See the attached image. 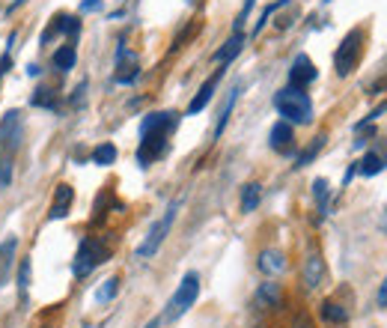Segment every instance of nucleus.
<instances>
[{
	"label": "nucleus",
	"mask_w": 387,
	"mask_h": 328,
	"mask_svg": "<svg viewBox=\"0 0 387 328\" xmlns=\"http://www.w3.org/2000/svg\"><path fill=\"white\" fill-rule=\"evenodd\" d=\"M384 111H387V102H384V105H378V108H376L373 113H369V117H366V120H378V117H381V113H384Z\"/></svg>",
	"instance_id": "c9c22d12"
},
{
	"label": "nucleus",
	"mask_w": 387,
	"mask_h": 328,
	"mask_svg": "<svg viewBox=\"0 0 387 328\" xmlns=\"http://www.w3.org/2000/svg\"><path fill=\"white\" fill-rule=\"evenodd\" d=\"M274 108L277 113L292 123V125H310L313 123V102L307 90H295V87H283L274 93Z\"/></svg>",
	"instance_id": "f03ea898"
},
{
	"label": "nucleus",
	"mask_w": 387,
	"mask_h": 328,
	"mask_svg": "<svg viewBox=\"0 0 387 328\" xmlns=\"http://www.w3.org/2000/svg\"><path fill=\"white\" fill-rule=\"evenodd\" d=\"M75 63H78V51H75V45H60L57 51H54V69L57 72H69L75 69Z\"/></svg>",
	"instance_id": "4be33fe9"
},
{
	"label": "nucleus",
	"mask_w": 387,
	"mask_h": 328,
	"mask_svg": "<svg viewBox=\"0 0 387 328\" xmlns=\"http://www.w3.org/2000/svg\"><path fill=\"white\" fill-rule=\"evenodd\" d=\"M361 51H363V30H349L346 39L340 42V48H336L334 54V69L340 78H349L351 69L358 66L361 60Z\"/></svg>",
	"instance_id": "39448f33"
},
{
	"label": "nucleus",
	"mask_w": 387,
	"mask_h": 328,
	"mask_svg": "<svg viewBox=\"0 0 387 328\" xmlns=\"http://www.w3.org/2000/svg\"><path fill=\"white\" fill-rule=\"evenodd\" d=\"M319 314H322V319H325V322H331V325H343V322H349V310H346L343 304L331 302V299H325V302H322V307H319Z\"/></svg>",
	"instance_id": "412c9836"
},
{
	"label": "nucleus",
	"mask_w": 387,
	"mask_h": 328,
	"mask_svg": "<svg viewBox=\"0 0 387 328\" xmlns=\"http://www.w3.org/2000/svg\"><path fill=\"white\" fill-rule=\"evenodd\" d=\"M322 146H325V135H319V138H313V143L307 146V150H304V153H301V155H298V161H295V168H304V164H310V161L316 158V153H319V150H322Z\"/></svg>",
	"instance_id": "bb28decb"
},
{
	"label": "nucleus",
	"mask_w": 387,
	"mask_h": 328,
	"mask_svg": "<svg viewBox=\"0 0 387 328\" xmlns=\"http://www.w3.org/2000/svg\"><path fill=\"white\" fill-rule=\"evenodd\" d=\"M9 185H12V155L0 153V188H9Z\"/></svg>",
	"instance_id": "cd10ccee"
},
{
	"label": "nucleus",
	"mask_w": 387,
	"mask_h": 328,
	"mask_svg": "<svg viewBox=\"0 0 387 328\" xmlns=\"http://www.w3.org/2000/svg\"><path fill=\"white\" fill-rule=\"evenodd\" d=\"M239 96H242V84H235V87L229 90V96H227L224 108H221V117H217V125H215V138L224 135V128H227V123H229V113H232L235 102H239Z\"/></svg>",
	"instance_id": "aec40b11"
},
{
	"label": "nucleus",
	"mask_w": 387,
	"mask_h": 328,
	"mask_svg": "<svg viewBox=\"0 0 387 328\" xmlns=\"http://www.w3.org/2000/svg\"><path fill=\"white\" fill-rule=\"evenodd\" d=\"M72 203H75V191H72V185H57V191H54V203H51V209H48V221H60V218H66V215H69V209H72Z\"/></svg>",
	"instance_id": "4468645a"
},
{
	"label": "nucleus",
	"mask_w": 387,
	"mask_h": 328,
	"mask_svg": "<svg viewBox=\"0 0 387 328\" xmlns=\"http://www.w3.org/2000/svg\"><path fill=\"white\" fill-rule=\"evenodd\" d=\"M313 194H316L319 209H322V215H325V212H328V194H331V188H328L325 179H316V183H313Z\"/></svg>",
	"instance_id": "c85d7f7f"
},
{
	"label": "nucleus",
	"mask_w": 387,
	"mask_h": 328,
	"mask_svg": "<svg viewBox=\"0 0 387 328\" xmlns=\"http://www.w3.org/2000/svg\"><path fill=\"white\" fill-rule=\"evenodd\" d=\"M0 78H4V69H0Z\"/></svg>",
	"instance_id": "4c0bfd02"
},
{
	"label": "nucleus",
	"mask_w": 387,
	"mask_h": 328,
	"mask_svg": "<svg viewBox=\"0 0 387 328\" xmlns=\"http://www.w3.org/2000/svg\"><path fill=\"white\" fill-rule=\"evenodd\" d=\"M96 9H102V0H83L81 4V12H96Z\"/></svg>",
	"instance_id": "473e14b6"
},
{
	"label": "nucleus",
	"mask_w": 387,
	"mask_h": 328,
	"mask_svg": "<svg viewBox=\"0 0 387 328\" xmlns=\"http://www.w3.org/2000/svg\"><path fill=\"white\" fill-rule=\"evenodd\" d=\"M384 90H387V75L378 78V81H373V87H369V96H378V93H384Z\"/></svg>",
	"instance_id": "2f4dec72"
},
{
	"label": "nucleus",
	"mask_w": 387,
	"mask_h": 328,
	"mask_svg": "<svg viewBox=\"0 0 387 328\" xmlns=\"http://www.w3.org/2000/svg\"><path fill=\"white\" fill-rule=\"evenodd\" d=\"M301 281H304V289H307V292H313V289L322 287V281H325V260H322V254H319V251H310V254H307L304 269H301Z\"/></svg>",
	"instance_id": "9d476101"
},
{
	"label": "nucleus",
	"mask_w": 387,
	"mask_h": 328,
	"mask_svg": "<svg viewBox=\"0 0 387 328\" xmlns=\"http://www.w3.org/2000/svg\"><path fill=\"white\" fill-rule=\"evenodd\" d=\"M378 307H387V277H384V284L378 287Z\"/></svg>",
	"instance_id": "f704fd0d"
},
{
	"label": "nucleus",
	"mask_w": 387,
	"mask_h": 328,
	"mask_svg": "<svg viewBox=\"0 0 387 328\" xmlns=\"http://www.w3.org/2000/svg\"><path fill=\"white\" fill-rule=\"evenodd\" d=\"M257 266H259L262 275L274 277V275H280V272L286 269V254L277 251V248H265V251L257 257Z\"/></svg>",
	"instance_id": "dca6fc26"
},
{
	"label": "nucleus",
	"mask_w": 387,
	"mask_h": 328,
	"mask_svg": "<svg viewBox=\"0 0 387 328\" xmlns=\"http://www.w3.org/2000/svg\"><path fill=\"white\" fill-rule=\"evenodd\" d=\"M15 248H19V239H15V236H9L6 242H0V287H4L9 281V275H12Z\"/></svg>",
	"instance_id": "a211bd4d"
},
{
	"label": "nucleus",
	"mask_w": 387,
	"mask_h": 328,
	"mask_svg": "<svg viewBox=\"0 0 387 328\" xmlns=\"http://www.w3.org/2000/svg\"><path fill=\"white\" fill-rule=\"evenodd\" d=\"M30 105L33 108H45V111H57V93L51 90V87H39L36 93L30 96Z\"/></svg>",
	"instance_id": "5701e85b"
},
{
	"label": "nucleus",
	"mask_w": 387,
	"mask_h": 328,
	"mask_svg": "<svg viewBox=\"0 0 387 328\" xmlns=\"http://www.w3.org/2000/svg\"><path fill=\"white\" fill-rule=\"evenodd\" d=\"M292 328H313V322H310V317H307V314H298V317H295V322H292Z\"/></svg>",
	"instance_id": "72a5a7b5"
},
{
	"label": "nucleus",
	"mask_w": 387,
	"mask_h": 328,
	"mask_svg": "<svg viewBox=\"0 0 387 328\" xmlns=\"http://www.w3.org/2000/svg\"><path fill=\"white\" fill-rule=\"evenodd\" d=\"M268 143H272V150L280 153V155H289L295 150V131H292V123H274L272 128V135H268Z\"/></svg>",
	"instance_id": "f8f14e48"
},
{
	"label": "nucleus",
	"mask_w": 387,
	"mask_h": 328,
	"mask_svg": "<svg viewBox=\"0 0 387 328\" xmlns=\"http://www.w3.org/2000/svg\"><path fill=\"white\" fill-rule=\"evenodd\" d=\"M116 292H120V277H110V281H105L102 287H98L96 302H98V304H105V302L116 299Z\"/></svg>",
	"instance_id": "a878e982"
},
{
	"label": "nucleus",
	"mask_w": 387,
	"mask_h": 328,
	"mask_svg": "<svg viewBox=\"0 0 387 328\" xmlns=\"http://www.w3.org/2000/svg\"><path fill=\"white\" fill-rule=\"evenodd\" d=\"M316 66H313V60L307 57V54H298L295 60H292V69H289V87H295V90H307L313 81H316Z\"/></svg>",
	"instance_id": "0eeeda50"
},
{
	"label": "nucleus",
	"mask_w": 387,
	"mask_h": 328,
	"mask_svg": "<svg viewBox=\"0 0 387 328\" xmlns=\"http://www.w3.org/2000/svg\"><path fill=\"white\" fill-rule=\"evenodd\" d=\"M167 153V135H140V146H138V164L149 168L155 158H161Z\"/></svg>",
	"instance_id": "1a4fd4ad"
},
{
	"label": "nucleus",
	"mask_w": 387,
	"mask_h": 328,
	"mask_svg": "<svg viewBox=\"0 0 387 328\" xmlns=\"http://www.w3.org/2000/svg\"><path fill=\"white\" fill-rule=\"evenodd\" d=\"M87 96V81H81L78 84V90H75V96H72V108H81V98Z\"/></svg>",
	"instance_id": "7c9ffc66"
},
{
	"label": "nucleus",
	"mask_w": 387,
	"mask_h": 328,
	"mask_svg": "<svg viewBox=\"0 0 387 328\" xmlns=\"http://www.w3.org/2000/svg\"><path fill=\"white\" fill-rule=\"evenodd\" d=\"M221 78H224V69H217V72H215V75L206 81V84L197 90V96L191 98V105H188V113H191V117H194V113H200V111H203V108L212 102V96H215L217 84H221Z\"/></svg>",
	"instance_id": "2eb2a0df"
},
{
	"label": "nucleus",
	"mask_w": 387,
	"mask_h": 328,
	"mask_svg": "<svg viewBox=\"0 0 387 328\" xmlns=\"http://www.w3.org/2000/svg\"><path fill=\"white\" fill-rule=\"evenodd\" d=\"M15 281H19V292H21V299H24L27 287H30V260L27 257L19 262V277H15Z\"/></svg>",
	"instance_id": "c756f323"
},
{
	"label": "nucleus",
	"mask_w": 387,
	"mask_h": 328,
	"mask_svg": "<svg viewBox=\"0 0 387 328\" xmlns=\"http://www.w3.org/2000/svg\"><path fill=\"white\" fill-rule=\"evenodd\" d=\"M197 295H200V275L197 272H188L182 277V284H179V289L173 292V299L167 302V310L158 317V319H153L146 328H161V325H170V322H176L179 317H185L188 310L194 307V302H197Z\"/></svg>",
	"instance_id": "f257e3e1"
},
{
	"label": "nucleus",
	"mask_w": 387,
	"mask_h": 328,
	"mask_svg": "<svg viewBox=\"0 0 387 328\" xmlns=\"http://www.w3.org/2000/svg\"><path fill=\"white\" fill-rule=\"evenodd\" d=\"M280 304H283V289H280V284H274V281L259 284V289H257V295H254V307H257V310H277Z\"/></svg>",
	"instance_id": "ddd939ff"
},
{
	"label": "nucleus",
	"mask_w": 387,
	"mask_h": 328,
	"mask_svg": "<svg viewBox=\"0 0 387 328\" xmlns=\"http://www.w3.org/2000/svg\"><path fill=\"white\" fill-rule=\"evenodd\" d=\"M179 206H182V200H173L170 206L164 209V215L149 227V233H146V239L138 245V260H149V257H155L158 254V248L164 245V239H167V233H170V227H173V221H176V212H179Z\"/></svg>",
	"instance_id": "7ed1b4c3"
},
{
	"label": "nucleus",
	"mask_w": 387,
	"mask_h": 328,
	"mask_svg": "<svg viewBox=\"0 0 387 328\" xmlns=\"http://www.w3.org/2000/svg\"><path fill=\"white\" fill-rule=\"evenodd\" d=\"M45 328H48V325H45Z\"/></svg>",
	"instance_id": "58836bf2"
},
{
	"label": "nucleus",
	"mask_w": 387,
	"mask_h": 328,
	"mask_svg": "<svg viewBox=\"0 0 387 328\" xmlns=\"http://www.w3.org/2000/svg\"><path fill=\"white\" fill-rule=\"evenodd\" d=\"M140 75V63L134 57L125 45H120V51H116V72H113V81L116 84H131V81H138Z\"/></svg>",
	"instance_id": "6e6552de"
},
{
	"label": "nucleus",
	"mask_w": 387,
	"mask_h": 328,
	"mask_svg": "<svg viewBox=\"0 0 387 328\" xmlns=\"http://www.w3.org/2000/svg\"><path fill=\"white\" fill-rule=\"evenodd\" d=\"M242 48H244V33H232V36L224 42V48H217L215 51V63H221V66H227V63H232L235 57L242 54Z\"/></svg>",
	"instance_id": "f3484780"
},
{
	"label": "nucleus",
	"mask_w": 387,
	"mask_h": 328,
	"mask_svg": "<svg viewBox=\"0 0 387 328\" xmlns=\"http://www.w3.org/2000/svg\"><path fill=\"white\" fill-rule=\"evenodd\" d=\"M24 138V120L19 111H9L4 120H0V150H15Z\"/></svg>",
	"instance_id": "423d86ee"
},
{
	"label": "nucleus",
	"mask_w": 387,
	"mask_h": 328,
	"mask_svg": "<svg viewBox=\"0 0 387 328\" xmlns=\"http://www.w3.org/2000/svg\"><path fill=\"white\" fill-rule=\"evenodd\" d=\"M179 117L173 111H161V113H149V117H143L140 123V135H170V131L176 128Z\"/></svg>",
	"instance_id": "9b49d317"
},
{
	"label": "nucleus",
	"mask_w": 387,
	"mask_h": 328,
	"mask_svg": "<svg viewBox=\"0 0 387 328\" xmlns=\"http://www.w3.org/2000/svg\"><path fill=\"white\" fill-rule=\"evenodd\" d=\"M39 72H42V69H39V66H36V63H30V66H27V75H33V78H36Z\"/></svg>",
	"instance_id": "e433bc0d"
},
{
	"label": "nucleus",
	"mask_w": 387,
	"mask_h": 328,
	"mask_svg": "<svg viewBox=\"0 0 387 328\" xmlns=\"http://www.w3.org/2000/svg\"><path fill=\"white\" fill-rule=\"evenodd\" d=\"M262 200V185L259 183H247L242 191V212H254Z\"/></svg>",
	"instance_id": "b1692460"
},
{
	"label": "nucleus",
	"mask_w": 387,
	"mask_h": 328,
	"mask_svg": "<svg viewBox=\"0 0 387 328\" xmlns=\"http://www.w3.org/2000/svg\"><path fill=\"white\" fill-rule=\"evenodd\" d=\"M116 161V146L113 143H98L93 150V164H98V168H108V164Z\"/></svg>",
	"instance_id": "393cba45"
},
{
	"label": "nucleus",
	"mask_w": 387,
	"mask_h": 328,
	"mask_svg": "<svg viewBox=\"0 0 387 328\" xmlns=\"http://www.w3.org/2000/svg\"><path fill=\"white\" fill-rule=\"evenodd\" d=\"M110 257L108 245L96 236H87L81 245H78V254H75V262H72V275L75 277H87L93 269H98L102 262Z\"/></svg>",
	"instance_id": "20e7f679"
},
{
	"label": "nucleus",
	"mask_w": 387,
	"mask_h": 328,
	"mask_svg": "<svg viewBox=\"0 0 387 328\" xmlns=\"http://www.w3.org/2000/svg\"><path fill=\"white\" fill-rule=\"evenodd\" d=\"M384 164H387V155H381L378 150H369V153L358 161V173H363V176H376V173L384 170Z\"/></svg>",
	"instance_id": "6ab92c4d"
}]
</instances>
